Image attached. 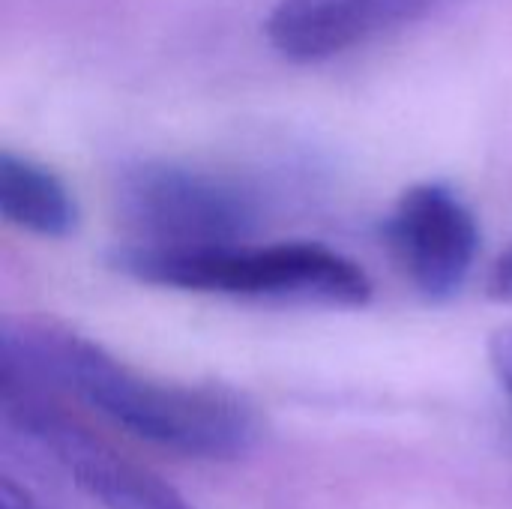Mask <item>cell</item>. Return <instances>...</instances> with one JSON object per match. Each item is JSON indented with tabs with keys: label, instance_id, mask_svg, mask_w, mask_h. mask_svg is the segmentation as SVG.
<instances>
[{
	"label": "cell",
	"instance_id": "ba28073f",
	"mask_svg": "<svg viewBox=\"0 0 512 509\" xmlns=\"http://www.w3.org/2000/svg\"><path fill=\"white\" fill-rule=\"evenodd\" d=\"M492 297L512 303V252H507L492 273Z\"/></svg>",
	"mask_w": 512,
	"mask_h": 509
},
{
	"label": "cell",
	"instance_id": "5b68a950",
	"mask_svg": "<svg viewBox=\"0 0 512 509\" xmlns=\"http://www.w3.org/2000/svg\"><path fill=\"white\" fill-rule=\"evenodd\" d=\"M429 3L432 0H279L267 18V39L294 63H318L387 27L411 21Z\"/></svg>",
	"mask_w": 512,
	"mask_h": 509
},
{
	"label": "cell",
	"instance_id": "277c9868",
	"mask_svg": "<svg viewBox=\"0 0 512 509\" xmlns=\"http://www.w3.org/2000/svg\"><path fill=\"white\" fill-rule=\"evenodd\" d=\"M384 240L423 297L450 300L471 276L480 252V225L450 186L420 183L390 210Z\"/></svg>",
	"mask_w": 512,
	"mask_h": 509
},
{
	"label": "cell",
	"instance_id": "7a4b0ae2",
	"mask_svg": "<svg viewBox=\"0 0 512 509\" xmlns=\"http://www.w3.org/2000/svg\"><path fill=\"white\" fill-rule=\"evenodd\" d=\"M111 264L147 285L315 303L354 309L369 303L372 282L351 258L315 246V243H279V246H219V249H147L120 246Z\"/></svg>",
	"mask_w": 512,
	"mask_h": 509
},
{
	"label": "cell",
	"instance_id": "9c48e42d",
	"mask_svg": "<svg viewBox=\"0 0 512 509\" xmlns=\"http://www.w3.org/2000/svg\"><path fill=\"white\" fill-rule=\"evenodd\" d=\"M0 509H42L36 501L27 498L24 489H18L9 477H3L0 483Z\"/></svg>",
	"mask_w": 512,
	"mask_h": 509
},
{
	"label": "cell",
	"instance_id": "6da1fadb",
	"mask_svg": "<svg viewBox=\"0 0 512 509\" xmlns=\"http://www.w3.org/2000/svg\"><path fill=\"white\" fill-rule=\"evenodd\" d=\"M0 375L63 390L132 438L186 459L234 462L261 441V417L240 393L144 375L57 324L3 321Z\"/></svg>",
	"mask_w": 512,
	"mask_h": 509
},
{
	"label": "cell",
	"instance_id": "8992f818",
	"mask_svg": "<svg viewBox=\"0 0 512 509\" xmlns=\"http://www.w3.org/2000/svg\"><path fill=\"white\" fill-rule=\"evenodd\" d=\"M0 216L36 237L60 240L78 225V204L45 165L0 153Z\"/></svg>",
	"mask_w": 512,
	"mask_h": 509
},
{
	"label": "cell",
	"instance_id": "3957f363",
	"mask_svg": "<svg viewBox=\"0 0 512 509\" xmlns=\"http://www.w3.org/2000/svg\"><path fill=\"white\" fill-rule=\"evenodd\" d=\"M114 201L132 246L147 249L237 246L261 225V204L243 183L174 162L120 171Z\"/></svg>",
	"mask_w": 512,
	"mask_h": 509
},
{
	"label": "cell",
	"instance_id": "52a82bcc",
	"mask_svg": "<svg viewBox=\"0 0 512 509\" xmlns=\"http://www.w3.org/2000/svg\"><path fill=\"white\" fill-rule=\"evenodd\" d=\"M489 360H492V369H495L498 381L512 396V324L498 327L489 336Z\"/></svg>",
	"mask_w": 512,
	"mask_h": 509
}]
</instances>
